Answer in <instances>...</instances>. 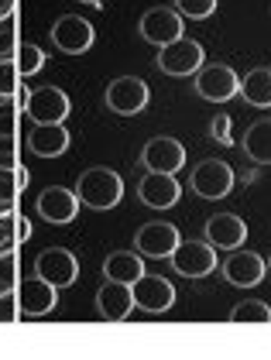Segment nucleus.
<instances>
[{
  "label": "nucleus",
  "mask_w": 271,
  "mask_h": 360,
  "mask_svg": "<svg viewBox=\"0 0 271 360\" xmlns=\"http://www.w3.org/2000/svg\"><path fill=\"white\" fill-rule=\"evenodd\" d=\"M144 275V261L137 250H113L103 261V278L107 281H120V285H134Z\"/></svg>",
  "instance_id": "obj_21"
},
{
  "label": "nucleus",
  "mask_w": 271,
  "mask_h": 360,
  "mask_svg": "<svg viewBox=\"0 0 271 360\" xmlns=\"http://www.w3.org/2000/svg\"><path fill=\"white\" fill-rule=\"evenodd\" d=\"M230 117L227 113H220V117H213V127H210V134L220 141V144H234V134H230Z\"/></svg>",
  "instance_id": "obj_35"
},
{
  "label": "nucleus",
  "mask_w": 271,
  "mask_h": 360,
  "mask_svg": "<svg viewBox=\"0 0 271 360\" xmlns=\"http://www.w3.org/2000/svg\"><path fill=\"white\" fill-rule=\"evenodd\" d=\"M34 275L45 278L49 285L55 288H69L76 278H80V261H76V254L65 248H49L38 254V261H34Z\"/></svg>",
  "instance_id": "obj_8"
},
{
  "label": "nucleus",
  "mask_w": 271,
  "mask_h": 360,
  "mask_svg": "<svg viewBox=\"0 0 271 360\" xmlns=\"http://www.w3.org/2000/svg\"><path fill=\"white\" fill-rule=\"evenodd\" d=\"M203 45L196 41V38H175V41H168L158 49V58H155V65L162 69L165 76H196V69L203 65Z\"/></svg>",
  "instance_id": "obj_2"
},
{
  "label": "nucleus",
  "mask_w": 271,
  "mask_h": 360,
  "mask_svg": "<svg viewBox=\"0 0 271 360\" xmlns=\"http://www.w3.org/2000/svg\"><path fill=\"white\" fill-rule=\"evenodd\" d=\"M141 38L155 49H162L168 41L182 38V14L175 7H151L141 18Z\"/></svg>",
  "instance_id": "obj_12"
},
{
  "label": "nucleus",
  "mask_w": 271,
  "mask_h": 360,
  "mask_svg": "<svg viewBox=\"0 0 271 360\" xmlns=\"http://www.w3.org/2000/svg\"><path fill=\"white\" fill-rule=\"evenodd\" d=\"M27 148L38 158H58L69 148V131L62 124H34L31 134H27Z\"/></svg>",
  "instance_id": "obj_20"
},
{
  "label": "nucleus",
  "mask_w": 271,
  "mask_h": 360,
  "mask_svg": "<svg viewBox=\"0 0 271 360\" xmlns=\"http://www.w3.org/2000/svg\"><path fill=\"white\" fill-rule=\"evenodd\" d=\"M18 138H0V168H18Z\"/></svg>",
  "instance_id": "obj_33"
},
{
  "label": "nucleus",
  "mask_w": 271,
  "mask_h": 360,
  "mask_svg": "<svg viewBox=\"0 0 271 360\" xmlns=\"http://www.w3.org/2000/svg\"><path fill=\"white\" fill-rule=\"evenodd\" d=\"M234 182H237L234 168L220 158H206L192 168V193L199 199H223V195H230Z\"/></svg>",
  "instance_id": "obj_6"
},
{
  "label": "nucleus",
  "mask_w": 271,
  "mask_h": 360,
  "mask_svg": "<svg viewBox=\"0 0 271 360\" xmlns=\"http://www.w3.org/2000/svg\"><path fill=\"white\" fill-rule=\"evenodd\" d=\"M220 0H175V11L189 21H206L213 11H217Z\"/></svg>",
  "instance_id": "obj_30"
},
{
  "label": "nucleus",
  "mask_w": 271,
  "mask_h": 360,
  "mask_svg": "<svg viewBox=\"0 0 271 360\" xmlns=\"http://www.w3.org/2000/svg\"><path fill=\"white\" fill-rule=\"evenodd\" d=\"M265 264H268V275H271V257H268V261H265Z\"/></svg>",
  "instance_id": "obj_38"
},
{
  "label": "nucleus",
  "mask_w": 271,
  "mask_h": 360,
  "mask_svg": "<svg viewBox=\"0 0 271 360\" xmlns=\"http://www.w3.org/2000/svg\"><path fill=\"white\" fill-rule=\"evenodd\" d=\"M14 7H18V0H0V21L14 18Z\"/></svg>",
  "instance_id": "obj_36"
},
{
  "label": "nucleus",
  "mask_w": 271,
  "mask_h": 360,
  "mask_svg": "<svg viewBox=\"0 0 271 360\" xmlns=\"http://www.w3.org/2000/svg\"><path fill=\"white\" fill-rule=\"evenodd\" d=\"M131 292H134V309L141 312H168L172 305H175V285L162 275H144L137 278L134 285H131Z\"/></svg>",
  "instance_id": "obj_9"
},
{
  "label": "nucleus",
  "mask_w": 271,
  "mask_h": 360,
  "mask_svg": "<svg viewBox=\"0 0 271 360\" xmlns=\"http://www.w3.org/2000/svg\"><path fill=\"white\" fill-rule=\"evenodd\" d=\"M21 93V72L14 62H0V100Z\"/></svg>",
  "instance_id": "obj_32"
},
{
  "label": "nucleus",
  "mask_w": 271,
  "mask_h": 360,
  "mask_svg": "<svg viewBox=\"0 0 271 360\" xmlns=\"http://www.w3.org/2000/svg\"><path fill=\"white\" fill-rule=\"evenodd\" d=\"M18 28H14V18L0 21V62H14L18 56Z\"/></svg>",
  "instance_id": "obj_31"
},
{
  "label": "nucleus",
  "mask_w": 271,
  "mask_h": 360,
  "mask_svg": "<svg viewBox=\"0 0 271 360\" xmlns=\"http://www.w3.org/2000/svg\"><path fill=\"white\" fill-rule=\"evenodd\" d=\"M14 319H21L18 295L14 292H0V323H14Z\"/></svg>",
  "instance_id": "obj_34"
},
{
  "label": "nucleus",
  "mask_w": 271,
  "mask_h": 360,
  "mask_svg": "<svg viewBox=\"0 0 271 360\" xmlns=\"http://www.w3.org/2000/svg\"><path fill=\"white\" fill-rule=\"evenodd\" d=\"M172 268L182 278H206L217 268V248L210 240H179L172 250Z\"/></svg>",
  "instance_id": "obj_4"
},
{
  "label": "nucleus",
  "mask_w": 271,
  "mask_h": 360,
  "mask_svg": "<svg viewBox=\"0 0 271 360\" xmlns=\"http://www.w3.org/2000/svg\"><path fill=\"white\" fill-rule=\"evenodd\" d=\"M96 309L100 316L110 319V323H120L134 312V292L131 285H120V281H107L100 292H96Z\"/></svg>",
  "instance_id": "obj_19"
},
{
  "label": "nucleus",
  "mask_w": 271,
  "mask_h": 360,
  "mask_svg": "<svg viewBox=\"0 0 271 360\" xmlns=\"http://www.w3.org/2000/svg\"><path fill=\"white\" fill-rule=\"evenodd\" d=\"M244 155L258 165H271V120H254L241 141Z\"/></svg>",
  "instance_id": "obj_22"
},
{
  "label": "nucleus",
  "mask_w": 271,
  "mask_h": 360,
  "mask_svg": "<svg viewBox=\"0 0 271 360\" xmlns=\"http://www.w3.org/2000/svg\"><path fill=\"white\" fill-rule=\"evenodd\" d=\"M141 165L148 172H165V175H175L179 168L186 165V148L175 138H151L141 151Z\"/></svg>",
  "instance_id": "obj_15"
},
{
  "label": "nucleus",
  "mask_w": 271,
  "mask_h": 360,
  "mask_svg": "<svg viewBox=\"0 0 271 360\" xmlns=\"http://www.w3.org/2000/svg\"><path fill=\"white\" fill-rule=\"evenodd\" d=\"M227 319L230 323H271V305L261 299H247V302L234 305Z\"/></svg>",
  "instance_id": "obj_27"
},
{
  "label": "nucleus",
  "mask_w": 271,
  "mask_h": 360,
  "mask_svg": "<svg viewBox=\"0 0 271 360\" xmlns=\"http://www.w3.org/2000/svg\"><path fill=\"white\" fill-rule=\"evenodd\" d=\"M31 182V172L25 165L18 168H0V213H11L18 206V195Z\"/></svg>",
  "instance_id": "obj_25"
},
{
  "label": "nucleus",
  "mask_w": 271,
  "mask_h": 360,
  "mask_svg": "<svg viewBox=\"0 0 271 360\" xmlns=\"http://www.w3.org/2000/svg\"><path fill=\"white\" fill-rule=\"evenodd\" d=\"M237 93L244 96L251 107H271V69H251L247 76H241Z\"/></svg>",
  "instance_id": "obj_24"
},
{
  "label": "nucleus",
  "mask_w": 271,
  "mask_h": 360,
  "mask_svg": "<svg viewBox=\"0 0 271 360\" xmlns=\"http://www.w3.org/2000/svg\"><path fill=\"white\" fill-rule=\"evenodd\" d=\"M179 240L182 237L172 223H144L134 233V250L141 257H172Z\"/></svg>",
  "instance_id": "obj_16"
},
{
  "label": "nucleus",
  "mask_w": 271,
  "mask_h": 360,
  "mask_svg": "<svg viewBox=\"0 0 271 360\" xmlns=\"http://www.w3.org/2000/svg\"><path fill=\"white\" fill-rule=\"evenodd\" d=\"M137 195H141V202L151 206V210H172V206L179 202V195H182V186H179L175 175L148 172V175L141 179V186H137Z\"/></svg>",
  "instance_id": "obj_17"
},
{
  "label": "nucleus",
  "mask_w": 271,
  "mask_h": 360,
  "mask_svg": "<svg viewBox=\"0 0 271 360\" xmlns=\"http://www.w3.org/2000/svg\"><path fill=\"white\" fill-rule=\"evenodd\" d=\"M203 233H206V240L217 250H237V248H244V240H247V223L237 213H217V217L206 220Z\"/></svg>",
  "instance_id": "obj_18"
},
{
  "label": "nucleus",
  "mask_w": 271,
  "mask_h": 360,
  "mask_svg": "<svg viewBox=\"0 0 271 360\" xmlns=\"http://www.w3.org/2000/svg\"><path fill=\"white\" fill-rule=\"evenodd\" d=\"M14 65H18V72H21V79L27 76H38L42 72V65H45V52L38 49V45H31V41H21L18 45V56H14Z\"/></svg>",
  "instance_id": "obj_28"
},
{
  "label": "nucleus",
  "mask_w": 271,
  "mask_h": 360,
  "mask_svg": "<svg viewBox=\"0 0 271 360\" xmlns=\"http://www.w3.org/2000/svg\"><path fill=\"white\" fill-rule=\"evenodd\" d=\"M237 86H241V76L223 65V62H210V65H199L196 69V93L210 103H227L237 96Z\"/></svg>",
  "instance_id": "obj_3"
},
{
  "label": "nucleus",
  "mask_w": 271,
  "mask_h": 360,
  "mask_svg": "<svg viewBox=\"0 0 271 360\" xmlns=\"http://www.w3.org/2000/svg\"><path fill=\"white\" fill-rule=\"evenodd\" d=\"M31 220L21 217V213H0V254H11V250H18V244H25L31 240Z\"/></svg>",
  "instance_id": "obj_23"
},
{
  "label": "nucleus",
  "mask_w": 271,
  "mask_h": 360,
  "mask_svg": "<svg viewBox=\"0 0 271 360\" xmlns=\"http://www.w3.org/2000/svg\"><path fill=\"white\" fill-rule=\"evenodd\" d=\"M76 195H80V206L89 210H113L120 199H124V179L113 172V168H86L76 182Z\"/></svg>",
  "instance_id": "obj_1"
},
{
  "label": "nucleus",
  "mask_w": 271,
  "mask_h": 360,
  "mask_svg": "<svg viewBox=\"0 0 271 360\" xmlns=\"http://www.w3.org/2000/svg\"><path fill=\"white\" fill-rule=\"evenodd\" d=\"M18 295V309H21V319H38V316H49L55 305H58V288L49 285L45 278H27V281H18L14 288Z\"/></svg>",
  "instance_id": "obj_7"
},
{
  "label": "nucleus",
  "mask_w": 271,
  "mask_h": 360,
  "mask_svg": "<svg viewBox=\"0 0 271 360\" xmlns=\"http://www.w3.org/2000/svg\"><path fill=\"white\" fill-rule=\"evenodd\" d=\"M18 281H21V261H18V254L14 250L11 254H0V292H14Z\"/></svg>",
  "instance_id": "obj_29"
},
{
  "label": "nucleus",
  "mask_w": 271,
  "mask_h": 360,
  "mask_svg": "<svg viewBox=\"0 0 271 360\" xmlns=\"http://www.w3.org/2000/svg\"><path fill=\"white\" fill-rule=\"evenodd\" d=\"M80 4H86V7H103V0H80Z\"/></svg>",
  "instance_id": "obj_37"
},
{
  "label": "nucleus",
  "mask_w": 271,
  "mask_h": 360,
  "mask_svg": "<svg viewBox=\"0 0 271 360\" xmlns=\"http://www.w3.org/2000/svg\"><path fill=\"white\" fill-rule=\"evenodd\" d=\"M21 113H25L21 96H4L0 100V138H18L21 134Z\"/></svg>",
  "instance_id": "obj_26"
},
{
  "label": "nucleus",
  "mask_w": 271,
  "mask_h": 360,
  "mask_svg": "<svg viewBox=\"0 0 271 360\" xmlns=\"http://www.w3.org/2000/svg\"><path fill=\"white\" fill-rule=\"evenodd\" d=\"M151 93H148V83L137 79V76H120L107 86V107L120 117H131V113H141L148 107Z\"/></svg>",
  "instance_id": "obj_10"
},
{
  "label": "nucleus",
  "mask_w": 271,
  "mask_h": 360,
  "mask_svg": "<svg viewBox=\"0 0 271 360\" xmlns=\"http://www.w3.org/2000/svg\"><path fill=\"white\" fill-rule=\"evenodd\" d=\"M93 38H96L93 25H89L86 18H80V14L58 18L55 28H52L55 49H62L65 56H82V52H89V49H93Z\"/></svg>",
  "instance_id": "obj_11"
},
{
  "label": "nucleus",
  "mask_w": 271,
  "mask_h": 360,
  "mask_svg": "<svg viewBox=\"0 0 271 360\" xmlns=\"http://www.w3.org/2000/svg\"><path fill=\"white\" fill-rule=\"evenodd\" d=\"M268 275V264H265V257L261 254H254V250H230V257L223 261V278L230 281V285H237V288H254L261 278Z\"/></svg>",
  "instance_id": "obj_13"
},
{
  "label": "nucleus",
  "mask_w": 271,
  "mask_h": 360,
  "mask_svg": "<svg viewBox=\"0 0 271 360\" xmlns=\"http://www.w3.org/2000/svg\"><path fill=\"white\" fill-rule=\"evenodd\" d=\"M25 113L34 124H62L69 117V96L58 86H38L25 93Z\"/></svg>",
  "instance_id": "obj_5"
},
{
  "label": "nucleus",
  "mask_w": 271,
  "mask_h": 360,
  "mask_svg": "<svg viewBox=\"0 0 271 360\" xmlns=\"http://www.w3.org/2000/svg\"><path fill=\"white\" fill-rule=\"evenodd\" d=\"M34 206H38L42 220L62 226V223L76 220V213H80V195H76V189L49 186V189H42V193H38V202H34Z\"/></svg>",
  "instance_id": "obj_14"
}]
</instances>
